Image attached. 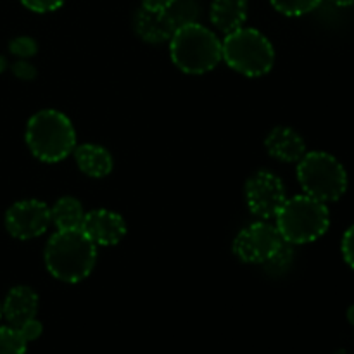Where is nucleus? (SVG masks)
Wrapping results in <instances>:
<instances>
[{"instance_id":"nucleus-1","label":"nucleus","mask_w":354,"mask_h":354,"mask_svg":"<svg viewBox=\"0 0 354 354\" xmlns=\"http://www.w3.org/2000/svg\"><path fill=\"white\" fill-rule=\"evenodd\" d=\"M45 266L57 280L82 282L92 273L97 261V245L83 230H57L45 248Z\"/></svg>"},{"instance_id":"nucleus-2","label":"nucleus","mask_w":354,"mask_h":354,"mask_svg":"<svg viewBox=\"0 0 354 354\" xmlns=\"http://www.w3.org/2000/svg\"><path fill=\"white\" fill-rule=\"evenodd\" d=\"M169 54L173 64L189 75H204L223 59L216 35L196 21L176 28L169 40Z\"/></svg>"},{"instance_id":"nucleus-3","label":"nucleus","mask_w":354,"mask_h":354,"mask_svg":"<svg viewBox=\"0 0 354 354\" xmlns=\"http://www.w3.org/2000/svg\"><path fill=\"white\" fill-rule=\"evenodd\" d=\"M26 144L31 154L44 162H59L76 145L75 128L66 114L55 109L38 111L26 124Z\"/></svg>"},{"instance_id":"nucleus-4","label":"nucleus","mask_w":354,"mask_h":354,"mask_svg":"<svg viewBox=\"0 0 354 354\" xmlns=\"http://www.w3.org/2000/svg\"><path fill=\"white\" fill-rule=\"evenodd\" d=\"M280 235L287 244L315 242L330 227V213L327 204L310 196H296L286 199L275 216Z\"/></svg>"},{"instance_id":"nucleus-5","label":"nucleus","mask_w":354,"mask_h":354,"mask_svg":"<svg viewBox=\"0 0 354 354\" xmlns=\"http://www.w3.org/2000/svg\"><path fill=\"white\" fill-rule=\"evenodd\" d=\"M223 59L232 69L244 76L258 78L272 71L275 50L268 38L254 28H239L221 41Z\"/></svg>"},{"instance_id":"nucleus-6","label":"nucleus","mask_w":354,"mask_h":354,"mask_svg":"<svg viewBox=\"0 0 354 354\" xmlns=\"http://www.w3.org/2000/svg\"><path fill=\"white\" fill-rule=\"evenodd\" d=\"M297 180L304 194L322 203H335L348 190L346 169L334 156L322 151L306 152L297 162Z\"/></svg>"},{"instance_id":"nucleus-7","label":"nucleus","mask_w":354,"mask_h":354,"mask_svg":"<svg viewBox=\"0 0 354 354\" xmlns=\"http://www.w3.org/2000/svg\"><path fill=\"white\" fill-rule=\"evenodd\" d=\"M286 241L275 225L268 220H259L242 228L234 241V252L241 261L251 265H266L272 261Z\"/></svg>"},{"instance_id":"nucleus-8","label":"nucleus","mask_w":354,"mask_h":354,"mask_svg":"<svg viewBox=\"0 0 354 354\" xmlns=\"http://www.w3.org/2000/svg\"><path fill=\"white\" fill-rule=\"evenodd\" d=\"M286 199V187L282 180L272 171H256L245 183L248 207L259 220L275 218Z\"/></svg>"},{"instance_id":"nucleus-9","label":"nucleus","mask_w":354,"mask_h":354,"mask_svg":"<svg viewBox=\"0 0 354 354\" xmlns=\"http://www.w3.org/2000/svg\"><path fill=\"white\" fill-rule=\"evenodd\" d=\"M52 223L50 207L44 201L26 199L14 203L6 213V228L19 241L40 237Z\"/></svg>"},{"instance_id":"nucleus-10","label":"nucleus","mask_w":354,"mask_h":354,"mask_svg":"<svg viewBox=\"0 0 354 354\" xmlns=\"http://www.w3.org/2000/svg\"><path fill=\"white\" fill-rule=\"evenodd\" d=\"M82 230L95 245H116L127 235V223L114 211L93 209L85 213Z\"/></svg>"},{"instance_id":"nucleus-11","label":"nucleus","mask_w":354,"mask_h":354,"mask_svg":"<svg viewBox=\"0 0 354 354\" xmlns=\"http://www.w3.org/2000/svg\"><path fill=\"white\" fill-rule=\"evenodd\" d=\"M176 28H178V23L169 9L154 10L142 6L135 14V31L142 40L149 44L169 41Z\"/></svg>"},{"instance_id":"nucleus-12","label":"nucleus","mask_w":354,"mask_h":354,"mask_svg":"<svg viewBox=\"0 0 354 354\" xmlns=\"http://www.w3.org/2000/svg\"><path fill=\"white\" fill-rule=\"evenodd\" d=\"M265 147L272 158L282 162H299V159L306 154L304 138L289 127L273 128L266 137Z\"/></svg>"},{"instance_id":"nucleus-13","label":"nucleus","mask_w":354,"mask_h":354,"mask_svg":"<svg viewBox=\"0 0 354 354\" xmlns=\"http://www.w3.org/2000/svg\"><path fill=\"white\" fill-rule=\"evenodd\" d=\"M38 294L31 287L17 286L9 290L2 304V315L10 327L17 328L31 318H37Z\"/></svg>"},{"instance_id":"nucleus-14","label":"nucleus","mask_w":354,"mask_h":354,"mask_svg":"<svg viewBox=\"0 0 354 354\" xmlns=\"http://www.w3.org/2000/svg\"><path fill=\"white\" fill-rule=\"evenodd\" d=\"M209 17L221 33H232L244 26L248 19V0H213Z\"/></svg>"},{"instance_id":"nucleus-15","label":"nucleus","mask_w":354,"mask_h":354,"mask_svg":"<svg viewBox=\"0 0 354 354\" xmlns=\"http://www.w3.org/2000/svg\"><path fill=\"white\" fill-rule=\"evenodd\" d=\"M75 159L78 168L92 178H104L113 171V156L102 145L83 144L75 147Z\"/></svg>"},{"instance_id":"nucleus-16","label":"nucleus","mask_w":354,"mask_h":354,"mask_svg":"<svg viewBox=\"0 0 354 354\" xmlns=\"http://www.w3.org/2000/svg\"><path fill=\"white\" fill-rule=\"evenodd\" d=\"M52 223L57 227V230H80L85 218L82 203L71 196L61 197L55 201L50 209Z\"/></svg>"},{"instance_id":"nucleus-17","label":"nucleus","mask_w":354,"mask_h":354,"mask_svg":"<svg viewBox=\"0 0 354 354\" xmlns=\"http://www.w3.org/2000/svg\"><path fill=\"white\" fill-rule=\"evenodd\" d=\"M26 344L17 328L0 327V354H26Z\"/></svg>"},{"instance_id":"nucleus-18","label":"nucleus","mask_w":354,"mask_h":354,"mask_svg":"<svg viewBox=\"0 0 354 354\" xmlns=\"http://www.w3.org/2000/svg\"><path fill=\"white\" fill-rule=\"evenodd\" d=\"M272 6L286 16H303L320 6L322 0H270Z\"/></svg>"},{"instance_id":"nucleus-19","label":"nucleus","mask_w":354,"mask_h":354,"mask_svg":"<svg viewBox=\"0 0 354 354\" xmlns=\"http://www.w3.org/2000/svg\"><path fill=\"white\" fill-rule=\"evenodd\" d=\"M10 54L19 59H30L37 54L38 44L31 37H17L9 44Z\"/></svg>"},{"instance_id":"nucleus-20","label":"nucleus","mask_w":354,"mask_h":354,"mask_svg":"<svg viewBox=\"0 0 354 354\" xmlns=\"http://www.w3.org/2000/svg\"><path fill=\"white\" fill-rule=\"evenodd\" d=\"M21 3L33 12L44 14L59 9L64 3V0H21Z\"/></svg>"},{"instance_id":"nucleus-21","label":"nucleus","mask_w":354,"mask_h":354,"mask_svg":"<svg viewBox=\"0 0 354 354\" xmlns=\"http://www.w3.org/2000/svg\"><path fill=\"white\" fill-rule=\"evenodd\" d=\"M17 330H19V334L23 335L24 341L33 342L41 335V332H44V325H41L37 318H31V320H28L26 324L17 327Z\"/></svg>"},{"instance_id":"nucleus-22","label":"nucleus","mask_w":354,"mask_h":354,"mask_svg":"<svg viewBox=\"0 0 354 354\" xmlns=\"http://www.w3.org/2000/svg\"><path fill=\"white\" fill-rule=\"evenodd\" d=\"M12 75L23 82H31L37 76V69L31 62H28V59H19L12 64Z\"/></svg>"},{"instance_id":"nucleus-23","label":"nucleus","mask_w":354,"mask_h":354,"mask_svg":"<svg viewBox=\"0 0 354 354\" xmlns=\"http://www.w3.org/2000/svg\"><path fill=\"white\" fill-rule=\"evenodd\" d=\"M342 256H344V261L354 270V225L346 230L342 237Z\"/></svg>"},{"instance_id":"nucleus-24","label":"nucleus","mask_w":354,"mask_h":354,"mask_svg":"<svg viewBox=\"0 0 354 354\" xmlns=\"http://www.w3.org/2000/svg\"><path fill=\"white\" fill-rule=\"evenodd\" d=\"M175 2L176 0H142V6L147 7V9L165 10V9H169Z\"/></svg>"},{"instance_id":"nucleus-25","label":"nucleus","mask_w":354,"mask_h":354,"mask_svg":"<svg viewBox=\"0 0 354 354\" xmlns=\"http://www.w3.org/2000/svg\"><path fill=\"white\" fill-rule=\"evenodd\" d=\"M332 3H335V6H341V7H346V6H353L354 0H330Z\"/></svg>"},{"instance_id":"nucleus-26","label":"nucleus","mask_w":354,"mask_h":354,"mask_svg":"<svg viewBox=\"0 0 354 354\" xmlns=\"http://www.w3.org/2000/svg\"><path fill=\"white\" fill-rule=\"evenodd\" d=\"M348 322L354 327V304L353 306H349V310H348Z\"/></svg>"},{"instance_id":"nucleus-27","label":"nucleus","mask_w":354,"mask_h":354,"mask_svg":"<svg viewBox=\"0 0 354 354\" xmlns=\"http://www.w3.org/2000/svg\"><path fill=\"white\" fill-rule=\"evenodd\" d=\"M6 68H7L6 57H3V55H0V75H2V73L6 71Z\"/></svg>"},{"instance_id":"nucleus-28","label":"nucleus","mask_w":354,"mask_h":354,"mask_svg":"<svg viewBox=\"0 0 354 354\" xmlns=\"http://www.w3.org/2000/svg\"><path fill=\"white\" fill-rule=\"evenodd\" d=\"M335 354H349L348 351H346V349H339V351L337 353H335Z\"/></svg>"},{"instance_id":"nucleus-29","label":"nucleus","mask_w":354,"mask_h":354,"mask_svg":"<svg viewBox=\"0 0 354 354\" xmlns=\"http://www.w3.org/2000/svg\"><path fill=\"white\" fill-rule=\"evenodd\" d=\"M0 318H2V304H0Z\"/></svg>"}]
</instances>
